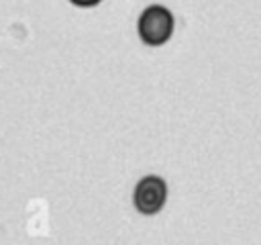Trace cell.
I'll return each mask as SVG.
<instances>
[{
  "instance_id": "3957f363",
  "label": "cell",
  "mask_w": 261,
  "mask_h": 245,
  "mask_svg": "<svg viewBox=\"0 0 261 245\" xmlns=\"http://www.w3.org/2000/svg\"><path fill=\"white\" fill-rule=\"evenodd\" d=\"M73 6H77V8H94V6H98L102 0H69Z\"/></svg>"
},
{
  "instance_id": "6da1fadb",
  "label": "cell",
  "mask_w": 261,
  "mask_h": 245,
  "mask_svg": "<svg viewBox=\"0 0 261 245\" xmlns=\"http://www.w3.org/2000/svg\"><path fill=\"white\" fill-rule=\"evenodd\" d=\"M175 29V18L169 8L163 4H151L147 6L137 20V33L139 39L147 47H161L165 45Z\"/></svg>"
},
{
  "instance_id": "7a4b0ae2",
  "label": "cell",
  "mask_w": 261,
  "mask_h": 245,
  "mask_svg": "<svg viewBox=\"0 0 261 245\" xmlns=\"http://www.w3.org/2000/svg\"><path fill=\"white\" fill-rule=\"evenodd\" d=\"M165 202H167V182L161 176L149 174L137 182L133 192V204L137 212L145 216H153L165 206Z\"/></svg>"
}]
</instances>
